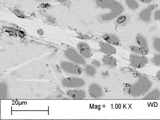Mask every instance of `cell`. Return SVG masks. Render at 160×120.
<instances>
[{"mask_svg":"<svg viewBox=\"0 0 160 120\" xmlns=\"http://www.w3.org/2000/svg\"><path fill=\"white\" fill-rule=\"evenodd\" d=\"M103 38L105 42L111 45L118 46L120 45L119 38L117 36L112 34H105L103 35Z\"/></svg>","mask_w":160,"mask_h":120,"instance_id":"cell-11","label":"cell"},{"mask_svg":"<svg viewBox=\"0 0 160 120\" xmlns=\"http://www.w3.org/2000/svg\"><path fill=\"white\" fill-rule=\"evenodd\" d=\"M101 75H102L103 78H106L109 76V73L107 71H102L101 73Z\"/></svg>","mask_w":160,"mask_h":120,"instance_id":"cell-24","label":"cell"},{"mask_svg":"<svg viewBox=\"0 0 160 120\" xmlns=\"http://www.w3.org/2000/svg\"><path fill=\"white\" fill-rule=\"evenodd\" d=\"M116 2L115 0H96V3L100 8L110 10Z\"/></svg>","mask_w":160,"mask_h":120,"instance_id":"cell-13","label":"cell"},{"mask_svg":"<svg viewBox=\"0 0 160 120\" xmlns=\"http://www.w3.org/2000/svg\"><path fill=\"white\" fill-rule=\"evenodd\" d=\"M101 61L104 65L109 68H115L117 66V60L112 55H105L102 57Z\"/></svg>","mask_w":160,"mask_h":120,"instance_id":"cell-12","label":"cell"},{"mask_svg":"<svg viewBox=\"0 0 160 120\" xmlns=\"http://www.w3.org/2000/svg\"><path fill=\"white\" fill-rule=\"evenodd\" d=\"M99 50L105 55H112L117 52V49L114 46L106 42L99 43Z\"/></svg>","mask_w":160,"mask_h":120,"instance_id":"cell-8","label":"cell"},{"mask_svg":"<svg viewBox=\"0 0 160 120\" xmlns=\"http://www.w3.org/2000/svg\"><path fill=\"white\" fill-rule=\"evenodd\" d=\"M125 2L128 8L132 11H136L139 8V4L137 0H125Z\"/></svg>","mask_w":160,"mask_h":120,"instance_id":"cell-17","label":"cell"},{"mask_svg":"<svg viewBox=\"0 0 160 120\" xmlns=\"http://www.w3.org/2000/svg\"><path fill=\"white\" fill-rule=\"evenodd\" d=\"M152 82L149 78L141 77L135 83L130 86L128 93L132 98H138L148 93L152 88Z\"/></svg>","mask_w":160,"mask_h":120,"instance_id":"cell-1","label":"cell"},{"mask_svg":"<svg viewBox=\"0 0 160 120\" xmlns=\"http://www.w3.org/2000/svg\"><path fill=\"white\" fill-rule=\"evenodd\" d=\"M139 1L144 4H150L152 3L154 0H139Z\"/></svg>","mask_w":160,"mask_h":120,"instance_id":"cell-25","label":"cell"},{"mask_svg":"<svg viewBox=\"0 0 160 120\" xmlns=\"http://www.w3.org/2000/svg\"><path fill=\"white\" fill-rule=\"evenodd\" d=\"M129 61L131 66L137 68H144L148 62V60L146 57L135 54L130 55Z\"/></svg>","mask_w":160,"mask_h":120,"instance_id":"cell-3","label":"cell"},{"mask_svg":"<svg viewBox=\"0 0 160 120\" xmlns=\"http://www.w3.org/2000/svg\"><path fill=\"white\" fill-rule=\"evenodd\" d=\"M156 8L155 4H151L144 8L140 12L139 18L143 22L148 23L151 22L153 13Z\"/></svg>","mask_w":160,"mask_h":120,"instance_id":"cell-5","label":"cell"},{"mask_svg":"<svg viewBox=\"0 0 160 120\" xmlns=\"http://www.w3.org/2000/svg\"><path fill=\"white\" fill-rule=\"evenodd\" d=\"M37 1H40V2H45V1H48L49 0H37Z\"/></svg>","mask_w":160,"mask_h":120,"instance_id":"cell-28","label":"cell"},{"mask_svg":"<svg viewBox=\"0 0 160 120\" xmlns=\"http://www.w3.org/2000/svg\"><path fill=\"white\" fill-rule=\"evenodd\" d=\"M85 72L88 76L93 77L97 73L96 68L92 65H87L85 67Z\"/></svg>","mask_w":160,"mask_h":120,"instance_id":"cell-18","label":"cell"},{"mask_svg":"<svg viewBox=\"0 0 160 120\" xmlns=\"http://www.w3.org/2000/svg\"><path fill=\"white\" fill-rule=\"evenodd\" d=\"M152 61L154 65L156 66H160V54L154 55L152 57Z\"/></svg>","mask_w":160,"mask_h":120,"instance_id":"cell-21","label":"cell"},{"mask_svg":"<svg viewBox=\"0 0 160 120\" xmlns=\"http://www.w3.org/2000/svg\"><path fill=\"white\" fill-rule=\"evenodd\" d=\"M156 78L160 81V70L157 72L156 75Z\"/></svg>","mask_w":160,"mask_h":120,"instance_id":"cell-26","label":"cell"},{"mask_svg":"<svg viewBox=\"0 0 160 120\" xmlns=\"http://www.w3.org/2000/svg\"><path fill=\"white\" fill-rule=\"evenodd\" d=\"M128 18L127 15H121L116 18V22L119 26H124L128 22Z\"/></svg>","mask_w":160,"mask_h":120,"instance_id":"cell-19","label":"cell"},{"mask_svg":"<svg viewBox=\"0 0 160 120\" xmlns=\"http://www.w3.org/2000/svg\"><path fill=\"white\" fill-rule=\"evenodd\" d=\"M130 49L134 54L137 55L145 56L148 55L149 52L148 49L141 48L138 46H131L130 47Z\"/></svg>","mask_w":160,"mask_h":120,"instance_id":"cell-16","label":"cell"},{"mask_svg":"<svg viewBox=\"0 0 160 120\" xmlns=\"http://www.w3.org/2000/svg\"><path fill=\"white\" fill-rule=\"evenodd\" d=\"M136 41L138 46L145 49H148V44L147 38L141 34H138L137 36Z\"/></svg>","mask_w":160,"mask_h":120,"instance_id":"cell-14","label":"cell"},{"mask_svg":"<svg viewBox=\"0 0 160 120\" xmlns=\"http://www.w3.org/2000/svg\"><path fill=\"white\" fill-rule=\"evenodd\" d=\"M68 97L73 99L82 100L86 97V94L85 91L81 89H74L68 91L67 92Z\"/></svg>","mask_w":160,"mask_h":120,"instance_id":"cell-10","label":"cell"},{"mask_svg":"<svg viewBox=\"0 0 160 120\" xmlns=\"http://www.w3.org/2000/svg\"><path fill=\"white\" fill-rule=\"evenodd\" d=\"M62 84L65 88H79L84 86L85 85V82L82 78H65L62 79Z\"/></svg>","mask_w":160,"mask_h":120,"instance_id":"cell-4","label":"cell"},{"mask_svg":"<svg viewBox=\"0 0 160 120\" xmlns=\"http://www.w3.org/2000/svg\"><path fill=\"white\" fill-rule=\"evenodd\" d=\"M65 54L66 57L73 62L81 65H85V58L74 48H68L66 50Z\"/></svg>","mask_w":160,"mask_h":120,"instance_id":"cell-2","label":"cell"},{"mask_svg":"<svg viewBox=\"0 0 160 120\" xmlns=\"http://www.w3.org/2000/svg\"><path fill=\"white\" fill-rule=\"evenodd\" d=\"M154 19L155 21H160V10L156 9L154 11L153 15Z\"/></svg>","mask_w":160,"mask_h":120,"instance_id":"cell-22","label":"cell"},{"mask_svg":"<svg viewBox=\"0 0 160 120\" xmlns=\"http://www.w3.org/2000/svg\"><path fill=\"white\" fill-rule=\"evenodd\" d=\"M58 2L61 3H63L66 2L68 0H56Z\"/></svg>","mask_w":160,"mask_h":120,"instance_id":"cell-27","label":"cell"},{"mask_svg":"<svg viewBox=\"0 0 160 120\" xmlns=\"http://www.w3.org/2000/svg\"><path fill=\"white\" fill-rule=\"evenodd\" d=\"M88 93L91 98L99 99L103 96L104 92L102 87L97 83H92L88 88Z\"/></svg>","mask_w":160,"mask_h":120,"instance_id":"cell-7","label":"cell"},{"mask_svg":"<svg viewBox=\"0 0 160 120\" xmlns=\"http://www.w3.org/2000/svg\"><path fill=\"white\" fill-rule=\"evenodd\" d=\"M152 44L154 50L160 53V37H155L153 39Z\"/></svg>","mask_w":160,"mask_h":120,"instance_id":"cell-20","label":"cell"},{"mask_svg":"<svg viewBox=\"0 0 160 120\" xmlns=\"http://www.w3.org/2000/svg\"><path fill=\"white\" fill-rule=\"evenodd\" d=\"M60 65L62 69L68 73L80 75L82 73V68L77 64L66 61H62L60 63Z\"/></svg>","mask_w":160,"mask_h":120,"instance_id":"cell-6","label":"cell"},{"mask_svg":"<svg viewBox=\"0 0 160 120\" xmlns=\"http://www.w3.org/2000/svg\"><path fill=\"white\" fill-rule=\"evenodd\" d=\"M92 65L96 68H101L102 65V63L98 59L93 60L92 62Z\"/></svg>","mask_w":160,"mask_h":120,"instance_id":"cell-23","label":"cell"},{"mask_svg":"<svg viewBox=\"0 0 160 120\" xmlns=\"http://www.w3.org/2000/svg\"><path fill=\"white\" fill-rule=\"evenodd\" d=\"M79 52L84 58H90L92 56V52L90 46L87 43L81 42L78 45Z\"/></svg>","mask_w":160,"mask_h":120,"instance_id":"cell-9","label":"cell"},{"mask_svg":"<svg viewBox=\"0 0 160 120\" xmlns=\"http://www.w3.org/2000/svg\"><path fill=\"white\" fill-rule=\"evenodd\" d=\"M160 98V90L155 88L150 91L143 98L144 100H157Z\"/></svg>","mask_w":160,"mask_h":120,"instance_id":"cell-15","label":"cell"}]
</instances>
